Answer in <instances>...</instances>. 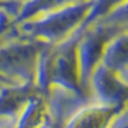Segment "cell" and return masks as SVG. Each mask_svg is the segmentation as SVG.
I'll return each instance as SVG.
<instances>
[{"instance_id": "obj_1", "label": "cell", "mask_w": 128, "mask_h": 128, "mask_svg": "<svg viewBox=\"0 0 128 128\" xmlns=\"http://www.w3.org/2000/svg\"><path fill=\"white\" fill-rule=\"evenodd\" d=\"M92 3L94 0H88L53 12L42 13L33 19L14 23V28L33 38H42L49 42L62 40L64 38L72 35L85 22Z\"/></svg>"}, {"instance_id": "obj_2", "label": "cell", "mask_w": 128, "mask_h": 128, "mask_svg": "<svg viewBox=\"0 0 128 128\" xmlns=\"http://www.w3.org/2000/svg\"><path fill=\"white\" fill-rule=\"evenodd\" d=\"M82 2H88V0H26L16 18L13 19L14 23H20L24 20L33 19L39 16L42 13L53 12L62 7L70 6V4H76V3H82Z\"/></svg>"}, {"instance_id": "obj_3", "label": "cell", "mask_w": 128, "mask_h": 128, "mask_svg": "<svg viewBox=\"0 0 128 128\" xmlns=\"http://www.w3.org/2000/svg\"><path fill=\"white\" fill-rule=\"evenodd\" d=\"M127 0H94L92 7L88 13L85 22L82 23V26H88L92 22L98 20V19L106 16L108 13H111L112 10H115L118 6L124 4Z\"/></svg>"}, {"instance_id": "obj_4", "label": "cell", "mask_w": 128, "mask_h": 128, "mask_svg": "<svg viewBox=\"0 0 128 128\" xmlns=\"http://www.w3.org/2000/svg\"><path fill=\"white\" fill-rule=\"evenodd\" d=\"M22 4L23 3L19 2V0H0V10H6L13 18H16V14L19 13Z\"/></svg>"}]
</instances>
